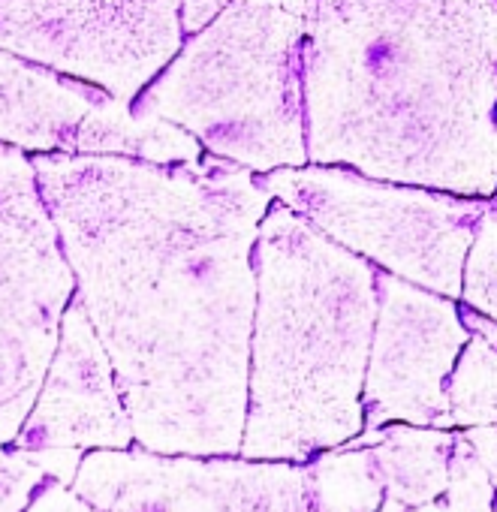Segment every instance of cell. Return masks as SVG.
Segmentation results:
<instances>
[{
  "instance_id": "ffe728a7",
  "label": "cell",
  "mask_w": 497,
  "mask_h": 512,
  "mask_svg": "<svg viewBox=\"0 0 497 512\" xmlns=\"http://www.w3.org/2000/svg\"><path fill=\"white\" fill-rule=\"evenodd\" d=\"M232 0H181V31H202Z\"/></svg>"
},
{
  "instance_id": "4fadbf2b",
  "label": "cell",
  "mask_w": 497,
  "mask_h": 512,
  "mask_svg": "<svg viewBox=\"0 0 497 512\" xmlns=\"http://www.w3.org/2000/svg\"><path fill=\"white\" fill-rule=\"evenodd\" d=\"M452 425H497V350L473 335L446 377Z\"/></svg>"
},
{
  "instance_id": "d6986e66",
  "label": "cell",
  "mask_w": 497,
  "mask_h": 512,
  "mask_svg": "<svg viewBox=\"0 0 497 512\" xmlns=\"http://www.w3.org/2000/svg\"><path fill=\"white\" fill-rule=\"evenodd\" d=\"M461 434L473 446L476 458L488 470V476L494 482V491H497V425H473V428H464ZM494 509H497V497H494Z\"/></svg>"
},
{
  "instance_id": "9a60e30c",
  "label": "cell",
  "mask_w": 497,
  "mask_h": 512,
  "mask_svg": "<svg viewBox=\"0 0 497 512\" xmlns=\"http://www.w3.org/2000/svg\"><path fill=\"white\" fill-rule=\"evenodd\" d=\"M494 482L464 434H455L449 452V482L443 491L446 512H497Z\"/></svg>"
},
{
  "instance_id": "3957f363",
  "label": "cell",
  "mask_w": 497,
  "mask_h": 512,
  "mask_svg": "<svg viewBox=\"0 0 497 512\" xmlns=\"http://www.w3.org/2000/svg\"><path fill=\"white\" fill-rule=\"evenodd\" d=\"M257 314L241 458L308 461L365 428L362 386L377 272L290 205H269L257 244Z\"/></svg>"
},
{
  "instance_id": "6da1fadb",
  "label": "cell",
  "mask_w": 497,
  "mask_h": 512,
  "mask_svg": "<svg viewBox=\"0 0 497 512\" xmlns=\"http://www.w3.org/2000/svg\"><path fill=\"white\" fill-rule=\"evenodd\" d=\"M142 449L238 455L257 314L254 244L272 193L232 160L34 157Z\"/></svg>"
},
{
  "instance_id": "8fae6325",
  "label": "cell",
  "mask_w": 497,
  "mask_h": 512,
  "mask_svg": "<svg viewBox=\"0 0 497 512\" xmlns=\"http://www.w3.org/2000/svg\"><path fill=\"white\" fill-rule=\"evenodd\" d=\"M103 97L97 85L61 79L0 49V142L76 154L79 130Z\"/></svg>"
},
{
  "instance_id": "30bf717a",
  "label": "cell",
  "mask_w": 497,
  "mask_h": 512,
  "mask_svg": "<svg viewBox=\"0 0 497 512\" xmlns=\"http://www.w3.org/2000/svg\"><path fill=\"white\" fill-rule=\"evenodd\" d=\"M133 440V425L127 419L112 362L82 299L76 296L61 317L52 365L13 446L25 452L127 449Z\"/></svg>"
},
{
  "instance_id": "cb8c5ba5",
  "label": "cell",
  "mask_w": 497,
  "mask_h": 512,
  "mask_svg": "<svg viewBox=\"0 0 497 512\" xmlns=\"http://www.w3.org/2000/svg\"><path fill=\"white\" fill-rule=\"evenodd\" d=\"M494 193H497V190H494ZM491 202H494V211H497V196H494V199H491Z\"/></svg>"
},
{
  "instance_id": "7c38bea8",
  "label": "cell",
  "mask_w": 497,
  "mask_h": 512,
  "mask_svg": "<svg viewBox=\"0 0 497 512\" xmlns=\"http://www.w3.org/2000/svg\"><path fill=\"white\" fill-rule=\"evenodd\" d=\"M455 434L422 425H383L356 434L347 446H371L383 503L377 512H407L413 506L440 500L449 482V452Z\"/></svg>"
},
{
  "instance_id": "2e32d148",
  "label": "cell",
  "mask_w": 497,
  "mask_h": 512,
  "mask_svg": "<svg viewBox=\"0 0 497 512\" xmlns=\"http://www.w3.org/2000/svg\"><path fill=\"white\" fill-rule=\"evenodd\" d=\"M52 476L25 452L0 440V512H25Z\"/></svg>"
},
{
  "instance_id": "7a4b0ae2",
  "label": "cell",
  "mask_w": 497,
  "mask_h": 512,
  "mask_svg": "<svg viewBox=\"0 0 497 512\" xmlns=\"http://www.w3.org/2000/svg\"><path fill=\"white\" fill-rule=\"evenodd\" d=\"M308 160L458 196L497 190V0H317Z\"/></svg>"
},
{
  "instance_id": "44dd1931",
  "label": "cell",
  "mask_w": 497,
  "mask_h": 512,
  "mask_svg": "<svg viewBox=\"0 0 497 512\" xmlns=\"http://www.w3.org/2000/svg\"><path fill=\"white\" fill-rule=\"evenodd\" d=\"M464 326H467L473 335H479L485 344H491V347L497 350V320H491V317H485V314H479V311H473V308L467 305V311H464Z\"/></svg>"
},
{
  "instance_id": "52a82bcc",
  "label": "cell",
  "mask_w": 497,
  "mask_h": 512,
  "mask_svg": "<svg viewBox=\"0 0 497 512\" xmlns=\"http://www.w3.org/2000/svg\"><path fill=\"white\" fill-rule=\"evenodd\" d=\"M0 49L133 103L181 49V0H0Z\"/></svg>"
},
{
  "instance_id": "603a6c76",
  "label": "cell",
  "mask_w": 497,
  "mask_h": 512,
  "mask_svg": "<svg viewBox=\"0 0 497 512\" xmlns=\"http://www.w3.org/2000/svg\"><path fill=\"white\" fill-rule=\"evenodd\" d=\"M407 512H446V503H443V497H440V500H431V503L413 506V509H407Z\"/></svg>"
},
{
  "instance_id": "e0dca14e",
  "label": "cell",
  "mask_w": 497,
  "mask_h": 512,
  "mask_svg": "<svg viewBox=\"0 0 497 512\" xmlns=\"http://www.w3.org/2000/svg\"><path fill=\"white\" fill-rule=\"evenodd\" d=\"M25 512H100V509H94L88 500H82L70 485L49 479Z\"/></svg>"
},
{
  "instance_id": "ba28073f",
  "label": "cell",
  "mask_w": 497,
  "mask_h": 512,
  "mask_svg": "<svg viewBox=\"0 0 497 512\" xmlns=\"http://www.w3.org/2000/svg\"><path fill=\"white\" fill-rule=\"evenodd\" d=\"M70 488L100 512H323L308 461L97 449Z\"/></svg>"
},
{
  "instance_id": "5bb4252c",
  "label": "cell",
  "mask_w": 497,
  "mask_h": 512,
  "mask_svg": "<svg viewBox=\"0 0 497 512\" xmlns=\"http://www.w3.org/2000/svg\"><path fill=\"white\" fill-rule=\"evenodd\" d=\"M461 296L473 311L497 320V211L494 205L482 214L473 244L467 250L464 272H461Z\"/></svg>"
},
{
  "instance_id": "8992f818",
  "label": "cell",
  "mask_w": 497,
  "mask_h": 512,
  "mask_svg": "<svg viewBox=\"0 0 497 512\" xmlns=\"http://www.w3.org/2000/svg\"><path fill=\"white\" fill-rule=\"evenodd\" d=\"M76 278L34 160L0 142V440L13 443L52 365Z\"/></svg>"
},
{
  "instance_id": "5b68a950",
  "label": "cell",
  "mask_w": 497,
  "mask_h": 512,
  "mask_svg": "<svg viewBox=\"0 0 497 512\" xmlns=\"http://www.w3.org/2000/svg\"><path fill=\"white\" fill-rule=\"evenodd\" d=\"M260 184L332 241L449 299L461 296L467 250L482 214L494 205L326 166L272 169Z\"/></svg>"
},
{
  "instance_id": "ac0fdd59",
  "label": "cell",
  "mask_w": 497,
  "mask_h": 512,
  "mask_svg": "<svg viewBox=\"0 0 497 512\" xmlns=\"http://www.w3.org/2000/svg\"><path fill=\"white\" fill-rule=\"evenodd\" d=\"M52 479L64 482V485H73L76 479V470L82 464V449H34L28 452Z\"/></svg>"
},
{
  "instance_id": "277c9868",
  "label": "cell",
  "mask_w": 497,
  "mask_h": 512,
  "mask_svg": "<svg viewBox=\"0 0 497 512\" xmlns=\"http://www.w3.org/2000/svg\"><path fill=\"white\" fill-rule=\"evenodd\" d=\"M311 25L272 0H232L154 76L136 109L254 172L308 163Z\"/></svg>"
},
{
  "instance_id": "9c48e42d",
  "label": "cell",
  "mask_w": 497,
  "mask_h": 512,
  "mask_svg": "<svg viewBox=\"0 0 497 512\" xmlns=\"http://www.w3.org/2000/svg\"><path fill=\"white\" fill-rule=\"evenodd\" d=\"M470 341L449 296L377 275V320L362 386L365 428L407 422L452 431L446 377Z\"/></svg>"
},
{
  "instance_id": "7402d4cb",
  "label": "cell",
  "mask_w": 497,
  "mask_h": 512,
  "mask_svg": "<svg viewBox=\"0 0 497 512\" xmlns=\"http://www.w3.org/2000/svg\"><path fill=\"white\" fill-rule=\"evenodd\" d=\"M272 4H278L281 10L305 19L308 25H314V16H317V0H272Z\"/></svg>"
}]
</instances>
